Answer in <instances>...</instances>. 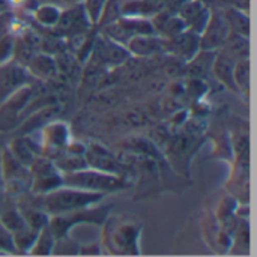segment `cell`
I'll list each match as a JSON object with an SVG mask.
<instances>
[{
  "instance_id": "obj_1",
  "label": "cell",
  "mask_w": 257,
  "mask_h": 257,
  "mask_svg": "<svg viewBox=\"0 0 257 257\" xmlns=\"http://www.w3.org/2000/svg\"><path fill=\"white\" fill-rule=\"evenodd\" d=\"M105 194L62 185L42 196V206L48 215H60L96 205Z\"/></svg>"
},
{
  "instance_id": "obj_2",
  "label": "cell",
  "mask_w": 257,
  "mask_h": 257,
  "mask_svg": "<svg viewBox=\"0 0 257 257\" xmlns=\"http://www.w3.org/2000/svg\"><path fill=\"white\" fill-rule=\"evenodd\" d=\"M63 185L80 188L93 193H114L130 187V182L125 181V176H117L95 169H80L74 172H66L63 175Z\"/></svg>"
},
{
  "instance_id": "obj_3",
  "label": "cell",
  "mask_w": 257,
  "mask_h": 257,
  "mask_svg": "<svg viewBox=\"0 0 257 257\" xmlns=\"http://www.w3.org/2000/svg\"><path fill=\"white\" fill-rule=\"evenodd\" d=\"M142 226L136 221L113 218L104 227V245L113 254H139Z\"/></svg>"
},
{
  "instance_id": "obj_4",
  "label": "cell",
  "mask_w": 257,
  "mask_h": 257,
  "mask_svg": "<svg viewBox=\"0 0 257 257\" xmlns=\"http://www.w3.org/2000/svg\"><path fill=\"white\" fill-rule=\"evenodd\" d=\"M92 27V23L81 3L68 5L62 9L57 23L51 27V32L57 38H75L83 36Z\"/></svg>"
},
{
  "instance_id": "obj_5",
  "label": "cell",
  "mask_w": 257,
  "mask_h": 257,
  "mask_svg": "<svg viewBox=\"0 0 257 257\" xmlns=\"http://www.w3.org/2000/svg\"><path fill=\"white\" fill-rule=\"evenodd\" d=\"M104 35L111 38L113 41L125 45L131 38L139 35H157L154 30V26L151 23V18L148 17H131V15H122L113 23L102 27Z\"/></svg>"
},
{
  "instance_id": "obj_6",
  "label": "cell",
  "mask_w": 257,
  "mask_h": 257,
  "mask_svg": "<svg viewBox=\"0 0 257 257\" xmlns=\"http://www.w3.org/2000/svg\"><path fill=\"white\" fill-rule=\"evenodd\" d=\"M107 211H108V208L92 209V206H89V208H83V209L72 211L68 214L51 215V218L48 221V229L51 230L54 239H57L60 236H66L68 230L77 223L86 221V223H93L96 226H101L107 217Z\"/></svg>"
},
{
  "instance_id": "obj_7",
  "label": "cell",
  "mask_w": 257,
  "mask_h": 257,
  "mask_svg": "<svg viewBox=\"0 0 257 257\" xmlns=\"http://www.w3.org/2000/svg\"><path fill=\"white\" fill-rule=\"evenodd\" d=\"M32 191L35 194L44 196L63 185V175L59 167L54 166L50 160L36 157L29 167Z\"/></svg>"
},
{
  "instance_id": "obj_8",
  "label": "cell",
  "mask_w": 257,
  "mask_h": 257,
  "mask_svg": "<svg viewBox=\"0 0 257 257\" xmlns=\"http://www.w3.org/2000/svg\"><path fill=\"white\" fill-rule=\"evenodd\" d=\"M230 33V27L224 11L218 6L211 8V17L200 33V50L215 51L217 48L224 47L227 36Z\"/></svg>"
},
{
  "instance_id": "obj_9",
  "label": "cell",
  "mask_w": 257,
  "mask_h": 257,
  "mask_svg": "<svg viewBox=\"0 0 257 257\" xmlns=\"http://www.w3.org/2000/svg\"><path fill=\"white\" fill-rule=\"evenodd\" d=\"M83 157H84L86 166L89 169H95V170L117 175V176H125L126 175V170H125L123 164L120 161H117L116 157L101 145L90 143L87 148H84Z\"/></svg>"
},
{
  "instance_id": "obj_10",
  "label": "cell",
  "mask_w": 257,
  "mask_h": 257,
  "mask_svg": "<svg viewBox=\"0 0 257 257\" xmlns=\"http://www.w3.org/2000/svg\"><path fill=\"white\" fill-rule=\"evenodd\" d=\"M30 74L26 66L15 63L0 65V105L20 87L27 84Z\"/></svg>"
},
{
  "instance_id": "obj_11",
  "label": "cell",
  "mask_w": 257,
  "mask_h": 257,
  "mask_svg": "<svg viewBox=\"0 0 257 257\" xmlns=\"http://www.w3.org/2000/svg\"><path fill=\"white\" fill-rule=\"evenodd\" d=\"M164 50L188 62L200 51V35L190 29H185L179 35L166 39Z\"/></svg>"
},
{
  "instance_id": "obj_12",
  "label": "cell",
  "mask_w": 257,
  "mask_h": 257,
  "mask_svg": "<svg viewBox=\"0 0 257 257\" xmlns=\"http://www.w3.org/2000/svg\"><path fill=\"white\" fill-rule=\"evenodd\" d=\"M92 47H93V56L99 62H104L108 65L122 63L123 60L128 59V56H131L130 51L125 48V45L113 41L107 35H102L98 39H95Z\"/></svg>"
},
{
  "instance_id": "obj_13",
  "label": "cell",
  "mask_w": 257,
  "mask_h": 257,
  "mask_svg": "<svg viewBox=\"0 0 257 257\" xmlns=\"http://www.w3.org/2000/svg\"><path fill=\"white\" fill-rule=\"evenodd\" d=\"M176 15L184 20L187 29L200 35L211 17V8L200 0H187Z\"/></svg>"
},
{
  "instance_id": "obj_14",
  "label": "cell",
  "mask_w": 257,
  "mask_h": 257,
  "mask_svg": "<svg viewBox=\"0 0 257 257\" xmlns=\"http://www.w3.org/2000/svg\"><path fill=\"white\" fill-rule=\"evenodd\" d=\"M41 134V151H53L56 154L66 149L69 145L68 126L62 122H54L47 125Z\"/></svg>"
},
{
  "instance_id": "obj_15",
  "label": "cell",
  "mask_w": 257,
  "mask_h": 257,
  "mask_svg": "<svg viewBox=\"0 0 257 257\" xmlns=\"http://www.w3.org/2000/svg\"><path fill=\"white\" fill-rule=\"evenodd\" d=\"M130 54L136 56H152L166 47V38L160 35H139L131 38L125 44Z\"/></svg>"
},
{
  "instance_id": "obj_16",
  "label": "cell",
  "mask_w": 257,
  "mask_h": 257,
  "mask_svg": "<svg viewBox=\"0 0 257 257\" xmlns=\"http://www.w3.org/2000/svg\"><path fill=\"white\" fill-rule=\"evenodd\" d=\"M235 62L236 59L224 48L221 50L212 62V71L215 74V77L229 89L238 92L236 86H235V80H233V68H235Z\"/></svg>"
},
{
  "instance_id": "obj_17",
  "label": "cell",
  "mask_w": 257,
  "mask_h": 257,
  "mask_svg": "<svg viewBox=\"0 0 257 257\" xmlns=\"http://www.w3.org/2000/svg\"><path fill=\"white\" fill-rule=\"evenodd\" d=\"M2 170H3V179L5 182L8 181H21L26 182L30 179L29 167L23 166L12 154L9 149L3 151L2 154Z\"/></svg>"
},
{
  "instance_id": "obj_18",
  "label": "cell",
  "mask_w": 257,
  "mask_h": 257,
  "mask_svg": "<svg viewBox=\"0 0 257 257\" xmlns=\"http://www.w3.org/2000/svg\"><path fill=\"white\" fill-rule=\"evenodd\" d=\"M60 12H62V8L59 6V3H38L30 12V15L42 27L51 29L57 23Z\"/></svg>"
},
{
  "instance_id": "obj_19",
  "label": "cell",
  "mask_w": 257,
  "mask_h": 257,
  "mask_svg": "<svg viewBox=\"0 0 257 257\" xmlns=\"http://www.w3.org/2000/svg\"><path fill=\"white\" fill-rule=\"evenodd\" d=\"M224 11V15L227 18V23H229V27H230V32L233 33H238L241 36H245V38H250V20H248V14L242 9H238V8H233V6H229Z\"/></svg>"
},
{
  "instance_id": "obj_20",
  "label": "cell",
  "mask_w": 257,
  "mask_h": 257,
  "mask_svg": "<svg viewBox=\"0 0 257 257\" xmlns=\"http://www.w3.org/2000/svg\"><path fill=\"white\" fill-rule=\"evenodd\" d=\"M54 68H56L54 60L51 57H48L47 54H41V53L35 54L29 60V63L26 65V69L29 71V74L30 75H35L38 78H47V77H50L54 72Z\"/></svg>"
},
{
  "instance_id": "obj_21",
  "label": "cell",
  "mask_w": 257,
  "mask_h": 257,
  "mask_svg": "<svg viewBox=\"0 0 257 257\" xmlns=\"http://www.w3.org/2000/svg\"><path fill=\"white\" fill-rule=\"evenodd\" d=\"M53 247H54V236L48 229V226H45L44 229L39 230L29 253L36 256H47V254H53Z\"/></svg>"
},
{
  "instance_id": "obj_22",
  "label": "cell",
  "mask_w": 257,
  "mask_h": 257,
  "mask_svg": "<svg viewBox=\"0 0 257 257\" xmlns=\"http://www.w3.org/2000/svg\"><path fill=\"white\" fill-rule=\"evenodd\" d=\"M214 51H208V50H200L191 60H188V66H190V72L196 77H202L205 75L211 68H212V62H214Z\"/></svg>"
},
{
  "instance_id": "obj_23",
  "label": "cell",
  "mask_w": 257,
  "mask_h": 257,
  "mask_svg": "<svg viewBox=\"0 0 257 257\" xmlns=\"http://www.w3.org/2000/svg\"><path fill=\"white\" fill-rule=\"evenodd\" d=\"M0 224L6 227L11 233H15L24 227H27V223L23 217V214L17 208H5L0 212Z\"/></svg>"
},
{
  "instance_id": "obj_24",
  "label": "cell",
  "mask_w": 257,
  "mask_h": 257,
  "mask_svg": "<svg viewBox=\"0 0 257 257\" xmlns=\"http://www.w3.org/2000/svg\"><path fill=\"white\" fill-rule=\"evenodd\" d=\"M233 80L238 92H248L250 87V60L248 57L236 59L233 68Z\"/></svg>"
},
{
  "instance_id": "obj_25",
  "label": "cell",
  "mask_w": 257,
  "mask_h": 257,
  "mask_svg": "<svg viewBox=\"0 0 257 257\" xmlns=\"http://www.w3.org/2000/svg\"><path fill=\"white\" fill-rule=\"evenodd\" d=\"M107 0H81V5L92 23V26H96L99 17H101V12L104 9V5H105Z\"/></svg>"
},
{
  "instance_id": "obj_26",
  "label": "cell",
  "mask_w": 257,
  "mask_h": 257,
  "mask_svg": "<svg viewBox=\"0 0 257 257\" xmlns=\"http://www.w3.org/2000/svg\"><path fill=\"white\" fill-rule=\"evenodd\" d=\"M14 44H15V35L11 32L0 38V65L6 63L14 54Z\"/></svg>"
},
{
  "instance_id": "obj_27",
  "label": "cell",
  "mask_w": 257,
  "mask_h": 257,
  "mask_svg": "<svg viewBox=\"0 0 257 257\" xmlns=\"http://www.w3.org/2000/svg\"><path fill=\"white\" fill-rule=\"evenodd\" d=\"M0 250L2 251H9V253H17L15 245H14V238L12 233L0 224Z\"/></svg>"
},
{
  "instance_id": "obj_28",
  "label": "cell",
  "mask_w": 257,
  "mask_h": 257,
  "mask_svg": "<svg viewBox=\"0 0 257 257\" xmlns=\"http://www.w3.org/2000/svg\"><path fill=\"white\" fill-rule=\"evenodd\" d=\"M9 9V2L8 0H0V14H5Z\"/></svg>"
},
{
  "instance_id": "obj_29",
  "label": "cell",
  "mask_w": 257,
  "mask_h": 257,
  "mask_svg": "<svg viewBox=\"0 0 257 257\" xmlns=\"http://www.w3.org/2000/svg\"><path fill=\"white\" fill-rule=\"evenodd\" d=\"M59 3L68 6V5H74V3H81V0H59Z\"/></svg>"
},
{
  "instance_id": "obj_30",
  "label": "cell",
  "mask_w": 257,
  "mask_h": 257,
  "mask_svg": "<svg viewBox=\"0 0 257 257\" xmlns=\"http://www.w3.org/2000/svg\"><path fill=\"white\" fill-rule=\"evenodd\" d=\"M38 3H59V0H36Z\"/></svg>"
}]
</instances>
